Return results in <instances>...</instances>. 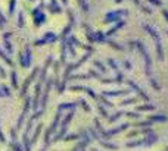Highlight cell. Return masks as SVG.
Masks as SVG:
<instances>
[{
	"label": "cell",
	"mask_w": 168,
	"mask_h": 151,
	"mask_svg": "<svg viewBox=\"0 0 168 151\" xmlns=\"http://www.w3.org/2000/svg\"><path fill=\"white\" fill-rule=\"evenodd\" d=\"M123 13H127V10H118V12H111V13H108V16H106V21L109 22V21H115L118 16H121Z\"/></svg>",
	"instance_id": "277c9868"
},
{
	"label": "cell",
	"mask_w": 168,
	"mask_h": 151,
	"mask_svg": "<svg viewBox=\"0 0 168 151\" xmlns=\"http://www.w3.org/2000/svg\"><path fill=\"white\" fill-rule=\"evenodd\" d=\"M19 27H21V28L24 27V15H22V13H19Z\"/></svg>",
	"instance_id": "7402d4cb"
},
{
	"label": "cell",
	"mask_w": 168,
	"mask_h": 151,
	"mask_svg": "<svg viewBox=\"0 0 168 151\" xmlns=\"http://www.w3.org/2000/svg\"><path fill=\"white\" fill-rule=\"evenodd\" d=\"M40 90H42V82L39 81L37 87H36V98H34V107L33 109H37L39 107V98H40Z\"/></svg>",
	"instance_id": "5b68a950"
},
{
	"label": "cell",
	"mask_w": 168,
	"mask_h": 151,
	"mask_svg": "<svg viewBox=\"0 0 168 151\" xmlns=\"http://www.w3.org/2000/svg\"><path fill=\"white\" fill-rule=\"evenodd\" d=\"M152 4H155V6H161V0H149Z\"/></svg>",
	"instance_id": "4316f807"
},
{
	"label": "cell",
	"mask_w": 168,
	"mask_h": 151,
	"mask_svg": "<svg viewBox=\"0 0 168 151\" xmlns=\"http://www.w3.org/2000/svg\"><path fill=\"white\" fill-rule=\"evenodd\" d=\"M72 106H75V104H61V109H71Z\"/></svg>",
	"instance_id": "484cf974"
},
{
	"label": "cell",
	"mask_w": 168,
	"mask_h": 151,
	"mask_svg": "<svg viewBox=\"0 0 168 151\" xmlns=\"http://www.w3.org/2000/svg\"><path fill=\"white\" fill-rule=\"evenodd\" d=\"M124 25H126L124 22H120V24H117V25H115V27H114V28H112V30H111V31L108 33V35H112V34H114V33H115L117 30H120V28H121V27H124Z\"/></svg>",
	"instance_id": "8fae6325"
},
{
	"label": "cell",
	"mask_w": 168,
	"mask_h": 151,
	"mask_svg": "<svg viewBox=\"0 0 168 151\" xmlns=\"http://www.w3.org/2000/svg\"><path fill=\"white\" fill-rule=\"evenodd\" d=\"M0 75H1V76H4V75H6V74H4V71H3V68H1V66H0Z\"/></svg>",
	"instance_id": "1f68e13d"
},
{
	"label": "cell",
	"mask_w": 168,
	"mask_h": 151,
	"mask_svg": "<svg viewBox=\"0 0 168 151\" xmlns=\"http://www.w3.org/2000/svg\"><path fill=\"white\" fill-rule=\"evenodd\" d=\"M156 51H158V57H159V60H162V59H164V51H162L161 43H156Z\"/></svg>",
	"instance_id": "30bf717a"
},
{
	"label": "cell",
	"mask_w": 168,
	"mask_h": 151,
	"mask_svg": "<svg viewBox=\"0 0 168 151\" xmlns=\"http://www.w3.org/2000/svg\"><path fill=\"white\" fill-rule=\"evenodd\" d=\"M99 112H100V113L103 114V116H106V112H105V109H103L102 106H99Z\"/></svg>",
	"instance_id": "4dcf8cb0"
},
{
	"label": "cell",
	"mask_w": 168,
	"mask_h": 151,
	"mask_svg": "<svg viewBox=\"0 0 168 151\" xmlns=\"http://www.w3.org/2000/svg\"><path fill=\"white\" fill-rule=\"evenodd\" d=\"M140 110H153L155 107L153 106H142V107H139Z\"/></svg>",
	"instance_id": "44dd1931"
},
{
	"label": "cell",
	"mask_w": 168,
	"mask_h": 151,
	"mask_svg": "<svg viewBox=\"0 0 168 151\" xmlns=\"http://www.w3.org/2000/svg\"><path fill=\"white\" fill-rule=\"evenodd\" d=\"M31 65V51H30V47H27L25 50V59L22 57V66H30Z\"/></svg>",
	"instance_id": "3957f363"
},
{
	"label": "cell",
	"mask_w": 168,
	"mask_h": 151,
	"mask_svg": "<svg viewBox=\"0 0 168 151\" xmlns=\"http://www.w3.org/2000/svg\"><path fill=\"white\" fill-rule=\"evenodd\" d=\"M50 85H52V81L47 82V87H46V91H44V95H43V100H42V107L46 106L47 103V97H49V90H50Z\"/></svg>",
	"instance_id": "ba28073f"
},
{
	"label": "cell",
	"mask_w": 168,
	"mask_h": 151,
	"mask_svg": "<svg viewBox=\"0 0 168 151\" xmlns=\"http://www.w3.org/2000/svg\"><path fill=\"white\" fill-rule=\"evenodd\" d=\"M80 4H81V7H83L84 10H88V6L85 4V0H80Z\"/></svg>",
	"instance_id": "603a6c76"
},
{
	"label": "cell",
	"mask_w": 168,
	"mask_h": 151,
	"mask_svg": "<svg viewBox=\"0 0 168 151\" xmlns=\"http://www.w3.org/2000/svg\"><path fill=\"white\" fill-rule=\"evenodd\" d=\"M0 56H1V57L4 59V62H6L7 65H12V60H10V59H9V57H7V56H6V54H4V53L1 51V50H0Z\"/></svg>",
	"instance_id": "9a60e30c"
},
{
	"label": "cell",
	"mask_w": 168,
	"mask_h": 151,
	"mask_svg": "<svg viewBox=\"0 0 168 151\" xmlns=\"http://www.w3.org/2000/svg\"><path fill=\"white\" fill-rule=\"evenodd\" d=\"M1 90H3V92H4V95H6V97H9V95H10V91H9V88H7V87L1 85ZM4 95H3V97H4Z\"/></svg>",
	"instance_id": "e0dca14e"
},
{
	"label": "cell",
	"mask_w": 168,
	"mask_h": 151,
	"mask_svg": "<svg viewBox=\"0 0 168 151\" xmlns=\"http://www.w3.org/2000/svg\"><path fill=\"white\" fill-rule=\"evenodd\" d=\"M59 117H61V114L58 113V116L55 117V122L52 123V126H50V129H49V134H52V132H55V129H56V126H58V123H59Z\"/></svg>",
	"instance_id": "9c48e42d"
},
{
	"label": "cell",
	"mask_w": 168,
	"mask_h": 151,
	"mask_svg": "<svg viewBox=\"0 0 168 151\" xmlns=\"http://www.w3.org/2000/svg\"><path fill=\"white\" fill-rule=\"evenodd\" d=\"M94 65H96L97 68H100V69H102V72H106V69H105V68H103V66H102V65H100L99 62H94Z\"/></svg>",
	"instance_id": "83f0119b"
},
{
	"label": "cell",
	"mask_w": 168,
	"mask_h": 151,
	"mask_svg": "<svg viewBox=\"0 0 168 151\" xmlns=\"http://www.w3.org/2000/svg\"><path fill=\"white\" fill-rule=\"evenodd\" d=\"M94 40H96V41H105V34H102V33H97Z\"/></svg>",
	"instance_id": "2e32d148"
},
{
	"label": "cell",
	"mask_w": 168,
	"mask_h": 151,
	"mask_svg": "<svg viewBox=\"0 0 168 151\" xmlns=\"http://www.w3.org/2000/svg\"><path fill=\"white\" fill-rule=\"evenodd\" d=\"M145 30H146V31H148L152 37H153V40H155L156 43H159V35H158V33H156V31H155L150 25H145Z\"/></svg>",
	"instance_id": "52a82bcc"
},
{
	"label": "cell",
	"mask_w": 168,
	"mask_h": 151,
	"mask_svg": "<svg viewBox=\"0 0 168 151\" xmlns=\"http://www.w3.org/2000/svg\"><path fill=\"white\" fill-rule=\"evenodd\" d=\"M81 104L84 106V110H90V106H87V103H85L84 100H81Z\"/></svg>",
	"instance_id": "f1b7e54d"
},
{
	"label": "cell",
	"mask_w": 168,
	"mask_h": 151,
	"mask_svg": "<svg viewBox=\"0 0 168 151\" xmlns=\"http://www.w3.org/2000/svg\"><path fill=\"white\" fill-rule=\"evenodd\" d=\"M15 1H16V0H10V6H9V13H10V15L13 13V9H15Z\"/></svg>",
	"instance_id": "ac0fdd59"
},
{
	"label": "cell",
	"mask_w": 168,
	"mask_h": 151,
	"mask_svg": "<svg viewBox=\"0 0 168 151\" xmlns=\"http://www.w3.org/2000/svg\"><path fill=\"white\" fill-rule=\"evenodd\" d=\"M10 78H12V85H13L15 88H18V81H16V72H15V71H12Z\"/></svg>",
	"instance_id": "7c38bea8"
},
{
	"label": "cell",
	"mask_w": 168,
	"mask_h": 151,
	"mask_svg": "<svg viewBox=\"0 0 168 151\" xmlns=\"http://www.w3.org/2000/svg\"><path fill=\"white\" fill-rule=\"evenodd\" d=\"M4 46H6V48H7V51H9V53H12V50H13V48H12V46H10V43H9V41H4Z\"/></svg>",
	"instance_id": "ffe728a7"
},
{
	"label": "cell",
	"mask_w": 168,
	"mask_h": 151,
	"mask_svg": "<svg viewBox=\"0 0 168 151\" xmlns=\"http://www.w3.org/2000/svg\"><path fill=\"white\" fill-rule=\"evenodd\" d=\"M12 147H13V150H15V151H21V148H19V145L16 144V141H13V142H12Z\"/></svg>",
	"instance_id": "cb8c5ba5"
},
{
	"label": "cell",
	"mask_w": 168,
	"mask_h": 151,
	"mask_svg": "<svg viewBox=\"0 0 168 151\" xmlns=\"http://www.w3.org/2000/svg\"><path fill=\"white\" fill-rule=\"evenodd\" d=\"M50 9H52V10H56V12H61V9H59V7H58V4H56V0H52Z\"/></svg>",
	"instance_id": "5bb4252c"
},
{
	"label": "cell",
	"mask_w": 168,
	"mask_h": 151,
	"mask_svg": "<svg viewBox=\"0 0 168 151\" xmlns=\"http://www.w3.org/2000/svg\"><path fill=\"white\" fill-rule=\"evenodd\" d=\"M162 13H164V16H165V18H167V21H168V10H164V12H162Z\"/></svg>",
	"instance_id": "d6a6232c"
},
{
	"label": "cell",
	"mask_w": 168,
	"mask_h": 151,
	"mask_svg": "<svg viewBox=\"0 0 168 151\" xmlns=\"http://www.w3.org/2000/svg\"><path fill=\"white\" fill-rule=\"evenodd\" d=\"M108 63H109V65H111V66H112L114 69H117V63H115V62H114L112 59H109V60H108Z\"/></svg>",
	"instance_id": "d4e9b609"
},
{
	"label": "cell",
	"mask_w": 168,
	"mask_h": 151,
	"mask_svg": "<svg viewBox=\"0 0 168 151\" xmlns=\"http://www.w3.org/2000/svg\"><path fill=\"white\" fill-rule=\"evenodd\" d=\"M6 139H4V135H3V132H1V128H0V142H4Z\"/></svg>",
	"instance_id": "f546056e"
},
{
	"label": "cell",
	"mask_w": 168,
	"mask_h": 151,
	"mask_svg": "<svg viewBox=\"0 0 168 151\" xmlns=\"http://www.w3.org/2000/svg\"><path fill=\"white\" fill-rule=\"evenodd\" d=\"M24 147H25V151H31V147H30V142H28L27 135H24Z\"/></svg>",
	"instance_id": "4fadbf2b"
},
{
	"label": "cell",
	"mask_w": 168,
	"mask_h": 151,
	"mask_svg": "<svg viewBox=\"0 0 168 151\" xmlns=\"http://www.w3.org/2000/svg\"><path fill=\"white\" fill-rule=\"evenodd\" d=\"M37 69H34V72H33V75L30 76V78H27V81H25V84H24V88H22V91H21V95H25V92H27V88H28V85H30V82L34 79V76L37 75Z\"/></svg>",
	"instance_id": "7a4b0ae2"
},
{
	"label": "cell",
	"mask_w": 168,
	"mask_h": 151,
	"mask_svg": "<svg viewBox=\"0 0 168 151\" xmlns=\"http://www.w3.org/2000/svg\"><path fill=\"white\" fill-rule=\"evenodd\" d=\"M120 116H121V113H117V114H114V116H111V117H109V122H115Z\"/></svg>",
	"instance_id": "d6986e66"
},
{
	"label": "cell",
	"mask_w": 168,
	"mask_h": 151,
	"mask_svg": "<svg viewBox=\"0 0 168 151\" xmlns=\"http://www.w3.org/2000/svg\"><path fill=\"white\" fill-rule=\"evenodd\" d=\"M0 97H3V92H1V91H0Z\"/></svg>",
	"instance_id": "836d02e7"
},
{
	"label": "cell",
	"mask_w": 168,
	"mask_h": 151,
	"mask_svg": "<svg viewBox=\"0 0 168 151\" xmlns=\"http://www.w3.org/2000/svg\"><path fill=\"white\" fill-rule=\"evenodd\" d=\"M136 46L139 47L140 53L145 56V60H146V74H148V75H150V66H152V60H150L149 54L146 53V50H145V47H143V44H142L140 41H136Z\"/></svg>",
	"instance_id": "6da1fadb"
},
{
	"label": "cell",
	"mask_w": 168,
	"mask_h": 151,
	"mask_svg": "<svg viewBox=\"0 0 168 151\" xmlns=\"http://www.w3.org/2000/svg\"><path fill=\"white\" fill-rule=\"evenodd\" d=\"M56 40V35L55 34H52V33H49V34H46V37L43 38V40H39L36 44L37 46H40V44H44V43H47V41H55Z\"/></svg>",
	"instance_id": "8992f818"
}]
</instances>
